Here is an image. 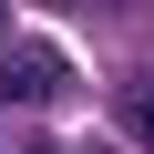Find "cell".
I'll return each mask as SVG.
<instances>
[{
  "mask_svg": "<svg viewBox=\"0 0 154 154\" xmlns=\"http://www.w3.org/2000/svg\"><path fill=\"white\" fill-rule=\"evenodd\" d=\"M72 93H82V72H72L62 51H41V41H11L0 51V113H51Z\"/></svg>",
  "mask_w": 154,
  "mask_h": 154,
  "instance_id": "6da1fadb",
  "label": "cell"
},
{
  "mask_svg": "<svg viewBox=\"0 0 154 154\" xmlns=\"http://www.w3.org/2000/svg\"><path fill=\"white\" fill-rule=\"evenodd\" d=\"M113 123H123V144H144V154H154V72H134V82L113 93Z\"/></svg>",
  "mask_w": 154,
  "mask_h": 154,
  "instance_id": "7a4b0ae2",
  "label": "cell"
},
{
  "mask_svg": "<svg viewBox=\"0 0 154 154\" xmlns=\"http://www.w3.org/2000/svg\"><path fill=\"white\" fill-rule=\"evenodd\" d=\"M82 154H123V144H82Z\"/></svg>",
  "mask_w": 154,
  "mask_h": 154,
  "instance_id": "3957f363",
  "label": "cell"
},
{
  "mask_svg": "<svg viewBox=\"0 0 154 154\" xmlns=\"http://www.w3.org/2000/svg\"><path fill=\"white\" fill-rule=\"evenodd\" d=\"M0 31H11V0H0Z\"/></svg>",
  "mask_w": 154,
  "mask_h": 154,
  "instance_id": "277c9868",
  "label": "cell"
}]
</instances>
